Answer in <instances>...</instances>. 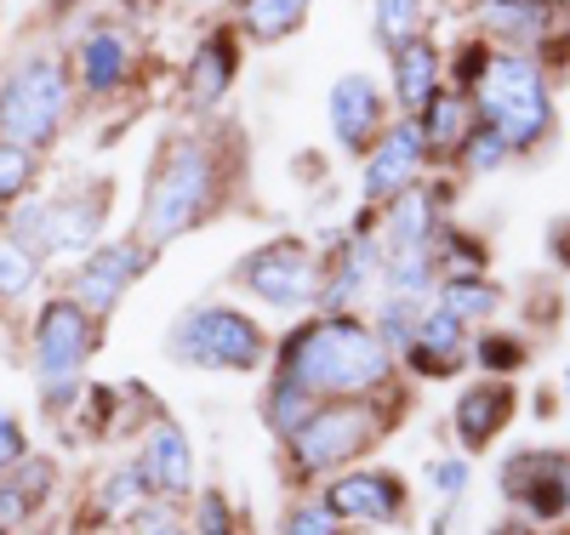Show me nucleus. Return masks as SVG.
<instances>
[{"label":"nucleus","instance_id":"19","mask_svg":"<svg viewBox=\"0 0 570 535\" xmlns=\"http://www.w3.org/2000/svg\"><path fill=\"white\" fill-rule=\"evenodd\" d=\"M394 91H400L405 109H428L440 97V52H434V40H428V34L405 40L394 52Z\"/></svg>","mask_w":570,"mask_h":535},{"label":"nucleus","instance_id":"2","mask_svg":"<svg viewBox=\"0 0 570 535\" xmlns=\"http://www.w3.org/2000/svg\"><path fill=\"white\" fill-rule=\"evenodd\" d=\"M212 149L200 137H171L166 149L155 155V177L149 194H142V246H171L188 228H200L206 206H212Z\"/></svg>","mask_w":570,"mask_h":535},{"label":"nucleus","instance_id":"14","mask_svg":"<svg viewBox=\"0 0 570 535\" xmlns=\"http://www.w3.org/2000/svg\"><path fill=\"white\" fill-rule=\"evenodd\" d=\"M405 359H411L416 376H451V370H462V359H468L462 319L445 314V308H422L411 343H405Z\"/></svg>","mask_w":570,"mask_h":535},{"label":"nucleus","instance_id":"7","mask_svg":"<svg viewBox=\"0 0 570 535\" xmlns=\"http://www.w3.org/2000/svg\"><path fill=\"white\" fill-rule=\"evenodd\" d=\"M371 439H376V410L365 399H331L308 410V422L285 439V450H292V467L303 478H314V473H331V467L365 456Z\"/></svg>","mask_w":570,"mask_h":535},{"label":"nucleus","instance_id":"11","mask_svg":"<svg viewBox=\"0 0 570 535\" xmlns=\"http://www.w3.org/2000/svg\"><path fill=\"white\" fill-rule=\"evenodd\" d=\"M52 206V228H46V257H80L98 246L104 217H109V182H75L69 194H58Z\"/></svg>","mask_w":570,"mask_h":535},{"label":"nucleus","instance_id":"8","mask_svg":"<svg viewBox=\"0 0 570 535\" xmlns=\"http://www.w3.org/2000/svg\"><path fill=\"white\" fill-rule=\"evenodd\" d=\"M320 274H325V262L303 246V239H268L263 251H252L240 268H234V285H246L268 308L297 314V308L320 303Z\"/></svg>","mask_w":570,"mask_h":535},{"label":"nucleus","instance_id":"38","mask_svg":"<svg viewBox=\"0 0 570 535\" xmlns=\"http://www.w3.org/2000/svg\"><path fill=\"white\" fill-rule=\"evenodd\" d=\"M485 63H491V52H485L480 40H468V46H462V58H456V86L473 91V86H480V75H485Z\"/></svg>","mask_w":570,"mask_h":535},{"label":"nucleus","instance_id":"28","mask_svg":"<svg viewBox=\"0 0 570 535\" xmlns=\"http://www.w3.org/2000/svg\"><path fill=\"white\" fill-rule=\"evenodd\" d=\"M35 285H40V257L0 234V303H23Z\"/></svg>","mask_w":570,"mask_h":535},{"label":"nucleus","instance_id":"4","mask_svg":"<svg viewBox=\"0 0 570 535\" xmlns=\"http://www.w3.org/2000/svg\"><path fill=\"white\" fill-rule=\"evenodd\" d=\"M480 97V120L508 142V149H537V142L553 137V97H548V80L531 58L519 52H497L473 86Z\"/></svg>","mask_w":570,"mask_h":535},{"label":"nucleus","instance_id":"23","mask_svg":"<svg viewBox=\"0 0 570 535\" xmlns=\"http://www.w3.org/2000/svg\"><path fill=\"white\" fill-rule=\"evenodd\" d=\"M468 103L456 91H440L434 103L422 109V120H416V131H422V149H434V155H445V149H462V137H468Z\"/></svg>","mask_w":570,"mask_h":535},{"label":"nucleus","instance_id":"21","mask_svg":"<svg viewBox=\"0 0 570 535\" xmlns=\"http://www.w3.org/2000/svg\"><path fill=\"white\" fill-rule=\"evenodd\" d=\"M228 80H234V40L228 34H212L200 52H195V63H188V97H195L200 109H212V103H223Z\"/></svg>","mask_w":570,"mask_h":535},{"label":"nucleus","instance_id":"25","mask_svg":"<svg viewBox=\"0 0 570 535\" xmlns=\"http://www.w3.org/2000/svg\"><path fill=\"white\" fill-rule=\"evenodd\" d=\"M440 308L456 314L462 325H468V319H491V314L502 308V290H497L491 279H480V274H456V279L440 285Z\"/></svg>","mask_w":570,"mask_h":535},{"label":"nucleus","instance_id":"17","mask_svg":"<svg viewBox=\"0 0 570 535\" xmlns=\"http://www.w3.org/2000/svg\"><path fill=\"white\" fill-rule=\"evenodd\" d=\"M451 422H456V439H462L468 450H485L497 433L513 422V387H508V382L468 387V394L456 399V410H451Z\"/></svg>","mask_w":570,"mask_h":535},{"label":"nucleus","instance_id":"30","mask_svg":"<svg viewBox=\"0 0 570 535\" xmlns=\"http://www.w3.org/2000/svg\"><path fill=\"white\" fill-rule=\"evenodd\" d=\"M35 177H40V155L23 149V142H7V137H0V206L23 200V194L35 188Z\"/></svg>","mask_w":570,"mask_h":535},{"label":"nucleus","instance_id":"34","mask_svg":"<svg viewBox=\"0 0 570 535\" xmlns=\"http://www.w3.org/2000/svg\"><path fill=\"white\" fill-rule=\"evenodd\" d=\"M195 535H240V529H234V507H228L223 491H206V496H200V507H195Z\"/></svg>","mask_w":570,"mask_h":535},{"label":"nucleus","instance_id":"22","mask_svg":"<svg viewBox=\"0 0 570 535\" xmlns=\"http://www.w3.org/2000/svg\"><path fill=\"white\" fill-rule=\"evenodd\" d=\"M371 268H376L371 239H348V251L337 257V268H331V274H320V308L343 314V308L354 303V290L371 279Z\"/></svg>","mask_w":570,"mask_h":535},{"label":"nucleus","instance_id":"12","mask_svg":"<svg viewBox=\"0 0 570 535\" xmlns=\"http://www.w3.org/2000/svg\"><path fill=\"white\" fill-rule=\"evenodd\" d=\"M137 473L149 478L155 496H188L195 491V450H188L183 427L177 422H155L142 433V456H137Z\"/></svg>","mask_w":570,"mask_h":535},{"label":"nucleus","instance_id":"37","mask_svg":"<svg viewBox=\"0 0 570 535\" xmlns=\"http://www.w3.org/2000/svg\"><path fill=\"white\" fill-rule=\"evenodd\" d=\"M428 478H434V491L445 502H456L468 491V462H428Z\"/></svg>","mask_w":570,"mask_h":535},{"label":"nucleus","instance_id":"18","mask_svg":"<svg viewBox=\"0 0 570 535\" xmlns=\"http://www.w3.org/2000/svg\"><path fill=\"white\" fill-rule=\"evenodd\" d=\"M75 69H80V86L91 97H109L115 86H126L131 75V40L120 29H91L80 46H75Z\"/></svg>","mask_w":570,"mask_h":535},{"label":"nucleus","instance_id":"10","mask_svg":"<svg viewBox=\"0 0 570 535\" xmlns=\"http://www.w3.org/2000/svg\"><path fill=\"white\" fill-rule=\"evenodd\" d=\"M325 507L343 524H400L411 507V491L400 473H343L325 491Z\"/></svg>","mask_w":570,"mask_h":535},{"label":"nucleus","instance_id":"36","mask_svg":"<svg viewBox=\"0 0 570 535\" xmlns=\"http://www.w3.org/2000/svg\"><path fill=\"white\" fill-rule=\"evenodd\" d=\"M29 456V439H23V427L7 416V410H0V473H12L18 462Z\"/></svg>","mask_w":570,"mask_h":535},{"label":"nucleus","instance_id":"33","mask_svg":"<svg viewBox=\"0 0 570 535\" xmlns=\"http://www.w3.org/2000/svg\"><path fill=\"white\" fill-rule=\"evenodd\" d=\"M279 535H343V518L331 513L325 502H297L292 513H285Z\"/></svg>","mask_w":570,"mask_h":535},{"label":"nucleus","instance_id":"24","mask_svg":"<svg viewBox=\"0 0 570 535\" xmlns=\"http://www.w3.org/2000/svg\"><path fill=\"white\" fill-rule=\"evenodd\" d=\"M149 502H155V491H149V478L137 473V462L131 467H115L98 484V513L104 518H142V513H149Z\"/></svg>","mask_w":570,"mask_h":535},{"label":"nucleus","instance_id":"29","mask_svg":"<svg viewBox=\"0 0 570 535\" xmlns=\"http://www.w3.org/2000/svg\"><path fill=\"white\" fill-rule=\"evenodd\" d=\"M416 34H422V0H376V46L383 52H400Z\"/></svg>","mask_w":570,"mask_h":535},{"label":"nucleus","instance_id":"15","mask_svg":"<svg viewBox=\"0 0 570 535\" xmlns=\"http://www.w3.org/2000/svg\"><path fill=\"white\" fill-rule=\"evenodd\" d=\"M331 131H337L343 149H371L383 137V91H376L365 75H343L331 86Z\"/></svg>","mask_w":570,"mask_h":535},{"label":"nucleus","instance_id":"1","mask_svg":"<svg viewBox=\"0 0 570 535\" xmlns=\"http://www.w3.org/2000/svg\"><path fill=\"white\" fill-rule=\"evenodd\" d=\"M274 376L303 387L308 399H360L394 376V354L383 348V336L371 325H360L348 314H325L285 336Z\"/></svg>","mask_w":570,"mask_h":535},{"label":"nucleus","instance_id":"26","mask_svg":"<svg viewBox=\"0 0 570 535\" xmlns=\"http://www.w3.org/2000/svg\"><path fill=\"white\" fill-rule=\"evenodd\" d=\"M308 7H314V0H246V34L274 46V40H285L308 18Z\"/></svg>","mask_w":570,"mask_h":535},{"label":"nucleus","instance_id":"35","mask_svg":"<svg viewBox=\"0 0 570 535\" xmlns=\"http://www.w3.org/2000/svg\"><path fill=\"white\" fill-rule=\"evenodd\" d=\"M480 365L485 370H519L525 365V343H513V336H480Z\"/></svg>","mask_w":570,"mask_h":535},{"label":"nucleus","instance_id":"39","mask_svg":"<svg viewBox=\"0 0 570 535\" xmlns=\"http://www.w3.org/2000/svg\"><path fill=\"white\" fill-rule=\"evenodd\" d=\"M137 535H188V529H183L177 518H166V513H160V518H155V513H142V524H137Z\"/></svg>","mask_w":570,"mask_h":535},{"label":"nucleus","instance_id":"32","mask_svg":"<svg viewBox=\"0 0 570 535\" xmlns=\"http://www.w3.org/2000/svg\"><path fill=\"white\" fill-rule=\"evenodd\" d=\"M508 155H513V149H508V142H502L485 120L468 126V137H462V166H468V171H497Z\"/></svg>","mask_w":570,"mask_h":535},{"label":"nucleus","instance_id":"20","mask_svg":"<svg viewBox=\"0 0 570 535\" xmlns=\"http://www.w3.org/2000/svg\"><path fill=\"white\" fill-rule=\"evenodd\" d=\"M389 246L394 251H434V200L416 182L389 200Z\"/></svg>","mask_w":570,"mask_h":535},{"label":"nucleus","instance_id":"16","mask_svg":"<svg viewBox=\"0 0 570 535\" xmlns=\"http://www.w3.org/2000/svg\"><path fill=\"white\" fill-rule=\"evenodd\" d=\"M480 23L513 46H542L570 23L564 0H480Z\"/></svg>","mask_w":570,"mask_h":535},{"label":"nucleus","instance_id":"6","mask_svg":"<svg viewBox=\"0 0 570 535\" xmlns=\"http://www.w3.org/2000/svg\"><path fill=\"white\" fill-rule=\"evenodd\" d=\"M91 348H98V319H91L80 303L69 297H52L40 314H35V330H29V365H35V382H40V394L46 405H63L75 394V382L91 359Z\"/></svg>","mask_w":570,"mask_h":535},{"label":"nucleus","instance_id":"9","mask_svg":"<svg viewBox=\"0 0 570 535\" xmlns=\"http://www.w3.org/2000/svg\"><path fill=\"white\" fill-rule=\"evenodd\" d=\"M149 251H155V246H142V239H115V246L91 251V257L69 274V303H80L91 319L115 314V303L131 290V279L149 274Z\"/></svg>","mask_w":570,"mask_h":535},{"label":"nucleus","instance_id":"27","mask_svg":"<svg viewBox=\"0 0 570 535\" xmlns=\"http://www.w3.org/2000/svg\"><path fill=\"white\" fill-rule=\"evenodd\" d=\"M308 410H314V399L303 394V387H292L285 376H274V387L263 394V422L279 433V439H292V433L308 422Z\"/></svg>","mask_w":570,"mask_h":535},{"label":"nucleus","instance_id":"31","mask_svg":"<svg viewBox=\"0 0 570 535\" xmlns=\"http://www.w3.org/2000/svg\"><path fill=\"white\" fill-rule=\"evenodd\" d=\"M383 274H389V290H394V297L416 303L422 290L434 285V251H394V257L383 262Z\"/></svg>","mask_w":570,"mask_h":535},{"label":"nucleus","instance_id":"13","mask_svg":"<svg viewBox=\"0 0 570 535\" xmlns=\"http://www.w3.org/2000/svg\"><path fill=\"white\" fill-rule=\"evenodd\" d=\"M422 131H416V120H400V126H389V137H376V149H371V166H365V200H394L400 188H411L416 182V171H422Z\"/></svg>","mask_w":570,"mask_h":535},{"label":"nucleus","instance_id":"5","mask_svg":"<svg viewBox=\"0 0 570 535\" xmlns=\"http://www.w3.org/2000/svg\"><path fill=\"white\" fill-rule=\"evenodd\" d=\"M166 348L177 365H195V370H257L268 359V336L252 314L228 303H206L171 325Z\"/></svg>","mask_w":570,"mask_h":535},{"label":"nucleus","instance_id":"3","mask_svg":"<svg viewBox=\"0 0 570 535\" xmlns=\"http://www.w3.org/2000/svg\"><path fill=\"white\" fill-rule=\"evenodd\" d=\"M69 120V63L58 52H23L0 75V137L23 149H52Z\"/></svg>","mask_w":570,"mask_h":535}]
</instances>
